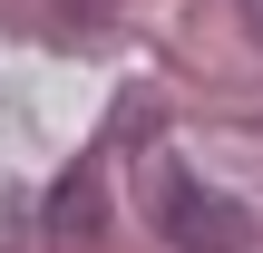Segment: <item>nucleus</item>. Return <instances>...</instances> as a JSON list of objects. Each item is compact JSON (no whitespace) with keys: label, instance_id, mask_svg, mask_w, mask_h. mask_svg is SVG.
Returning <instances> with one entry per match:
<instances>
[{"label":"nucleus","instance_id":"nucleus-1","mask_svg":"<svg viewBox=\"0 0 263 253\" xmlns=\"http://www.w3.org/2000/svg\"><path fill=\"white\" fill-rule=\"evenodd\" d=\"M166 244L176 253H244V215L224 205V195H205L195 176H166Z\"/></svg>","mask_w":263,"mask_h":253},{"label":"nucleus","instance_id":"nucleus-2","mask_svg":"<svg viewBox=\"0 0 263 253\" xmlns=\"http://www.w3.org/2000/svg\"><path fill=\"white\" fill-rule=\"evenodd\" d=\"M98 224H107V205H98V166H78V176L59 185V224H49V234H59V253H78Z\"/></svg>","mask_w":263,"mask_h":253},{"label":"nucleus","instance_id":"nucleus-3","mask_svg":"<svg viewBox=\"0 0 263 253\" xmlns=\"http://www.w3.org/2000/svg\"><path fill=\"white\" fill-rule=\"evenodd\" d=\"M244 29H254V39H263V0H244Z\"/></svg>","mask_w":263,"mask_h":253}]
</instances>
